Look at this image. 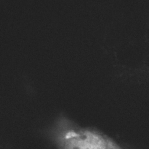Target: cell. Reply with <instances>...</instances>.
Wrapping results in <instances>:
<instances>
[{"label": "cell", "instance_id": "cell-1", "mask_svg": "<svg viewBox=\"0 0 149 149\" xmlns=\"http://www.w3.org/2000/svg\"><path fill=\"white\" fill-rule=\"evenodd\" d=\"M47 135L57 149H126L102 131L80 126L65 115L56 119Z\"/></svg>", "mask_w": 149, "mask_h": 149}]
</instances>
